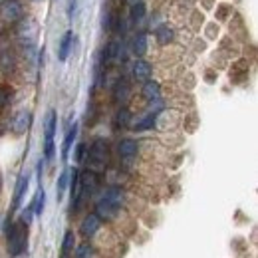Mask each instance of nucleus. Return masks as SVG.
I'll list each match as a JSON object with an SVG mask.
<instances>
[{
	"label": "nucleus",
	"instance_id": "obj_23",
	"mask_svg": "<svg viewBox=\"0 0 258 258\" xmlns=\"http://www.w3.org/2000/svg\"><path fill=\"white\" fill-rule=\"evenodd\" d=\"M74 250V232L68 230L64 236V242H62V254H70Z\"/></svg>",
	"mask_w": 258,
	"mask_h": 258
},
{
	"label": "nucleus",
	"instance_id": "obj_3",
	"mask_svg": "<svg viewBox=\"0 0 258 258\" xmlns=\"http://www.w3.org/2000/svg\"><path fill=\"white\" fill-rule=\"evenodd\" d=\"M38 22L34 18H26L22 16L18 20V26H16V38L20 40V44L24 46V52L28 54V58H34V52H36V42H38Z\"/></svg>",
	"mask_w": 258,
	"mask_h": 258
},
{
	"label": "nucleus",
	"instance_id": "obj_1",
	"mask_svg": "<svg viewBox=\"0 0 258 258\" xmlns=\"http://www.w3.org/2000/svg\"><path fill=\"white\" fill-rule=\"evenodd\" d=\"M28 252V223L14 221L8 226V254L10 258H22Z\"/></svg>",
	"mask_w": 258,
	"mask_h": 258
},
{
	"label": "nucleus",
	"instance_id": "obj_7",
	"mask_svg": "<svg viewBox=\"0 0 258 258\" xmlns=\"http://www.w3.org/2000/svg\"><path fill=\"white\" fill-rule=\"evenodd\" d=\"M131 72H133V78H135L137 82H143V84L149 82V80H151V74H153L151 64H149L147 60H143V58H137V60L133 62Z\"/></svg>",
	"mask_w": 258,
	"mask_h": 258
},
{
	"label": "nucleus",
	"instance_id": "obj_21",
	"mask_svg": "<svg viewBox=\"0 0 258 258\" xmlns=\"http://www.w3.org/2000/svg\"><path fill=\"white\" fill-rule=\"evenodd\" d=\"M129 119H131V113H129V109L121 107V109L117 111V115H115V125H117V127H127Z\"/></svg>",
	"mask_w": 258,
	"mask_h": 258
},
{
	"label": "nucleus",
	"instance_id": "obj_22",
	"mask_svg": "<svg viewBox=\"0 0 258 258\" xmlns=\"http://www.w3.org/2000/svg\"><path fill=\"white\" fill-rule=\"evenodd\" d=\"M76 258H94V246L88 244V242L80 244L78 250H76Z\"/></svg>",
	"mask_w": 258,
	"mask_h": 258
},
{
	"label": "nucleus",
	"instance_id": "obj_24",
	"mask_svg": "<svg viewBox=\"0 0 258 258\" xmlns=\"http://www.w3.org/2000/svg\"><path fill=\"white\" fill-rule=\"evenodd\" d=\"M10 97H12V92L8 88H0V109L10 103Z\"/></svg>",
	"mask_w": 258,
	"mask_h": 258
},
{
	"label": "nucleus",
	"instance_id": "obj_13",
	"mask_svg": "<svg viewBox=\"0 0 258 258\" xmlns=\"http://www.w3.org/2000/svg\"><path fill=\"white\" fill-rule=\"evenodd\" d=\"M143 96H145V99H149V101H159V97H161V86L157 82H151V80L145 82Z\"/></svg>",
	"mask_w": 258,
	"mask_h": 258
},
{
	"label": "nucleus",
	"instance_id": "obj_5",
	"mask_svg": "<svg viewBox=\"0 0 258 258\" xmlns=\"http://www.w3.org/2000/svg\"><path fill=\"white\" fill-rule=\"evenodd\" d=\"M0 16L4 22H18L24 16V8L20 0H4L0 4Z\"/></svg>",
	"mask_w": 258,
	"mask_h": 258
},
{
	"label": "nucleus",
	"instance_id": "obj_10",
	"mask_svg": "<svg viewBox=\"0 0 258 258\" xmlns=\"http://www.w3.org/2000/svg\"><path fill=\"white\" fill-rule=\"evenodd\" d=\"M28 175H20L18 177V181H16V189H14V199H12V211H16L18 207H20V203H22V199H24V193H26V189H28Z\"/></svg>",
	"mask_w": 258,
	"mask_h": 258
},
{
	"label": "nucleus",
	"instance_id": "obj_2",
	"mask_svg": "<svg viewBox=\"0 0 258 258\" xmlns=\"http://www.w3.org/2000/svg\"><path fill=\"white\" fill-rule=\"evenodd\" d=\"M123 205V191L119 187H109L97 201L96 215L99 219H113Z\"/></svg>",
	"mask_w": 258,
	"mask_h": 258
},
{
	"label": "nucleus",
	"instance_id": "obj_4",
	"mask_svg": "<svg viewBox=\"0 0 258 258\" xmlns=\"http://www.w3.org/2000/svg\"><path fill=\"white\" fill-rule=\"evenodd\" d=\"M107 159H109V147L103 139H96L92 145H90V151H88V169L99 173L107 167Z\"/></svg>",
	"mask_w": 258,
	"mask_h": 258
},
{
	"label": "nucleus",
	"instance_id": "obj_11",
	"mask_svg": "<svg viewBox=\"0 0 258 258\" xmlns=\"http://www.w3.org/2000/svg\"><path fill=\"white\" fill-rule=\"evenodd\" d=\"M56 121H58V117H56V111L54 109H50L48 113H46V121H44V143H54V131H56Z\"/></svg>",
	"mask_w": 258,
	"mask_h": 258
},
{
	"label": "nucleus",
	"instance_id": "obj_6",
	"mask_svg": "<svg viewBox=\"0 0 258 258\" xmlns=\"http://www.w3.org/2000/svg\"><path fill=\"white\" fill-rule=\"evenodd\" d=\"M137 141L135 139H121L119 145H117V151H119V159L123 163H131L137 157Z\"/></svg>",
	"mask_w": 258,
	"mask_h": 258
},
{
	"label": "nucleus",
	"instance_id": "obj_14",
	"mask_svg": "<svg viewBox=\"0 0 258 258\" xmlns=\"http://www.w3.org/2000/svg\"><path fill=\"white\" fill-rule=\"evenodd\" d=\"M113 99H115L117 103H125V101L129 99V84L125 82V80H121V82H117V84H115Z\"/></svg>",
	"mask_w": 258,
	"mask_h": 258
},
{
	"label": "nucleus",
	"instance_id": "obj_28",
	"mask_svg": "<svg viewBox=\"0 0 258 258\" xmlns=\"http://www.w3.org/2000/svg\"><path fill=\"white\" fill-rule=\"evenodd\" d=\"M0 187H2V175H0Z\"/></svg>",
	"mask_w": 258,
	"mask_h": 258
},
{
	"label": "nucleus",
	"instance_id": "obj_26",
	"mask_svg": "<svg viewBox=\"0 0 258 258\" xmlns=\"http://www.w3.org/2000/svg\"><path fill=\"white\" fill-rule=\"evenodd\" d=\"M84 153H86V145L82 143V145H78V149H76V161L80 163L84 159Z\"/></svg>",
	"mask_w": 258,
	"mask_h": 258
},
{
	"label": "nucleus",
	"instance_id": "obj_25",
	"mask_svg": "<svg viewBox=\"0 0 258 258\" xmlns=\"http://www.w3.org/2000/svg\"><path fill=\"white\" fill-rule=\"evenodd\" d=\"M66 187H68V171H64V173L60 175V179H58V199H62Z\"/></svg>",
	"mask_w": 258,
	"mask_h": 258
},
{
	"label": "nucleus",
	"instance_id": "obj_27",
	"mask_svg": "<svg viewBox=\"0 0 258 258\" xmlns=\"http://www.w3.org/2000/svg\"><path fill=\"white\" fill-rule=\"evenodd\" d=\"M129 6H133V4H137V2H141V0H125Z\"/></svg>",
	"mask_w": 258,
	"mask_h": 258
},
{
	"label": "nucleus",
	"instance_id": "obj_31",
	"mask_svg": "<svg viewBox=\"0 0 258 258\" xmlns=\"http://www.w3.org/2000/svg\"><path fill=\"white\" fill-rule=\"evenodd\" d=\"M2 2H4V0H0V4H2Z\"/></svg>",
	"mask_w": 258,
	"mask_h": 258
},
{
	"label": "nucleus",
	"instance_id": "obj_18",
	"mask_svg": "<svg viewBox=\"0 0 258 258\" xmlns=\"http://www.w3.org/2000/svg\"><path fill=\"white\" fill-rule=\"evenodd\" d=\"M44 203H46V193H44V189L40 187V189H38V193H36V197H34V201H32L34 215H36V217H42V213H44Z\"/></svg>",
	"mask_w": 258,
	"mask_h": 258
},
{
	"label": "nucleus",
	"instance_id": "obj_17",
	"mask_svg": "<svg viewBox=\"0 0 258 258\" xmlns=\"http://www.w3.org/2000/svg\"><path fill=\"white\" fill-rule=\"evenodd\" d=\"M133 52L137 58H143L145 52H147V36L145 34H137L135 40H133Z\"/></svg>",
	"mask_w": 258,
	"mask_h": 258
},
{
	"label": "nucleus",
	"instance_id": "obj_29",
	"mask_svg": "<svg viewBox=\"0 0 258 258\" xmlns=\"http://www.w3.org/2000/svg\"><path fill=\"white\" fill-rule=\"evenodd\" d=\"M62 258H68V254H62Z\"/></svg>",
	"mask_w": 258,
	"mask_h": 258
},
{
	"label": "nucleus",
	"instance_id": "obj_16",
	"mask_svg": "<svg viewBox=\"0 0 258 258\" xmlns=\"http://www.w3.org/2000/svg\"><path fill=\"white\" fill-rule=\"evenodd\" d=\"M155 36H157V42H159V44H169V42H173L175 32H173V28H169L167 24H161V26L155 28Z\"/></svg>",
	"mask_w": 258,
	"mask_h": 258
},
{
	"label": "nucleus",
	"instance_id": "obj_9",
	"mask_svg": "<svg viewBox=\"0 0 258 258\" xmlns=\"http://www.w3.org/2000/svg\"><path fill=\"white\" fill-rule=\"evenodd\" d=\"M99 226H101V219L97 217L96 213H92V215H88V217L82 221V225H80V234L86 236V238H90V236H94L97 230H99Z\"/></svg>",
	"mask_w": 258,
	"mask_h": 258
},
{
	"label": "nucleus",
	"instance_id": "obj_12",
	"mask_svg": "<svg viewBox=\"0 0 258 258\" xmlns=\"http://www.w3.org/2000/svg\"><path fill=\"white\" fill-rule=\"evenodd\" d=\"M0 68H2V72H6V74L16 68V60H14V54H12L10 48L0 50Z\"/></svg>",
	"mask_w": 258,
	"mask_h": 258
},
{
	"label": "nucleus",
	"instance_id": "obj_30",
	"mask_svg": "<svg viewBox=\"0 0 258 258\" xmlns=\"http://www.w3.org/2000/svg\"><path fill=\"white\" fill-rule=\"evenodd\" d=\"M34 2H40V0H34Z\"/></svg>",
	"mask_w": 258,
	"mask_h": 258
},
{
	"label": "nucleus",
	"instance_id": "obj_20",
	"mask_svg": "<svg viewBox=\"0 0 258 258\" xmlns=\"http://www.w3.org/2000/svg\"><path fill=\"white\" fill-rule=\"evenodd\" d=\"M129 16H131V22H141L145 18V4L143 2H137L133 6H129Z\"/></svg>",
	"mask_w": 258,
	"mask_h": 258
},
{
	"label": "nucleus",
	"instance_id": "obj_15",
	"mask_svg": "<svg viewBox=\"0 0 258 258\" xmlns=\"http://www.w3.org/2000/svg\"><path fill=\"white\" fill-rule=\"evenodd\" d=\"M76 135H78V125L74 123V127H70L68 129V133H66L64 145H62V159H68V155H70V149H72V145H74Z\"/></svg>",
	"mask_w": 258,
	"mask_h": 258
},
{
	"label": "nucleus",
	"instance_id": "obj_8",
	"mask_svg": "<svg viewBox=\"0 0 258 258\" xmlns=\"http://www.w3.org/2000/svg\"><path fill=\"white\" fill-rule=\"evenodd\" d=\"M28 125H30V113H28L26 109L16 111L14 117H12V121H10V129H12L16 135H22V133H26Z\"/></svg>",
	"mask_w": 258,
	"mask_h": 258
},
{
	"label": "nucleus",
	"instance_id": "obj_19",
	"mask_svg": "<svg viewBox=\"0 0 258 258\" xmlns=\"http://www.w3.org/2000/svg\"><path fill=\"white\" fill-rule=\"evenodd\" d=\"M70 46H72V32H66L62 42H60V50H58V60L60 62H66V58L70 54Z\"/></svg>",
	"mask_w": 258,
	"mask_h": 258
}]
</instances>
